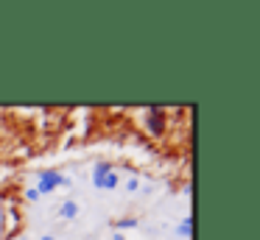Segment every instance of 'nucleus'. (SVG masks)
Listing matches in <instances>:
<instances>
[{"instance_id": "1", "label": "nucleus", "mask_w": 260, "mask_h": 240, "mask_svg": "<svg viewBox=\"0 0 260 240\" xmlns=\"http://www.w3.org/2000/svg\"><path fill=\"white\" fill-rule=\"evenodd\" d=\"M37 179H40V182H37V193L40 195H48L56 187H70V184H73L64 173H59V170H40Z\"/></svg>"}, {"instance_id": "2", "label": "nucleus", "mask_w": 260, "mask_h": 240, "mask_svg": "<svg viewBox=\"0 0 260 240\" xmlns=\"http://www.w3.org/2000/svg\"><path fill=\"white\" fill-rule=\"evenodd\" d=\"M165 128H168L165 109H162V106H148V109H146V131L151 134L154 140H162L165 137Z\"/></svg>"}, {"instance_id": "3", "label": "nucleus", "mask_w": 260, "mask_h": 240, "mask_svg": "<svg viewBox=\"0 0 260 240\" xmlns=\"http://www.w3.org/2000/svg\"><path fill=\"white\" fill-rule=\"evenodd\" d=\"M79 201H64L62 207H59V218H62V221H73L76 215H79Z\"/></svg>"}, {"instance_id": "4", "label": "nucleus", "mask_w": 260, "mask_h": 240, "mask_svg": "<svg viewBox=\"0 0 260 240\" xmlns=\"http://www.w3.org/2000/svg\"><path fill=\"white\" fill-rule=\"evenodd\" d=\"M92 184H95L98 190H115L118 187V173H107V176H101V179H92Z\"/></svg>"}, {"instance_id": "5", "label": "nucleus", "mask_w": 260, "mask_h": 240, "mask_svg": "<svg viewBox=\"0 0 260 240\" xmlns=\"http://www.w3.org/2000/svg\"><path fill=\"white\" fill-rule=\"evenodd\" d=\"M115 226V232H120L123 234L126 229H135V226H140V218H135V215H129V218H120V221H115L112 223Z\"/></svg>"}, {"instance_id": "6", "label": "nucleus", "mask_w": 260, "mask_h": 240, "mask_svg": "<svg viewBox=\"0 0 260 240\" xmlns=\"http://www.w3.org/2000/svg\"><path fill=\"white\" fill-rule=\"evenodd\" d=\"M115 167H112V162H95V170H92V179H101V176H107V173H112Z\"/></svg>"}, {"instance_id": "7", "label": "nucleus", "mask_w": 260, "mask_h": 240, "mask_svg": "<svg viewBox=\"0 0 260 240\" xmlns=\"http://www.w3.org/2000/svg\"><path fill=\"white\" fill-rule=\"evenodd\" d=\"M176 234H179V237H190L193 234V218H185V221L179 223V229H176Z\"/></svg>"}, {"instance_id": "8", "label": "nucleus", "mask_w": 260, "mask_h": 240, "mask_svg": "<svg viewBox=\"0 0 260 240\" xmlns=\"http://www.w3.org/2000/svg\"><path fill=\"white\" fill-rule=\"evenodd\" d=\"M25 201H40V193H37V187H28V190H25Z\"/></svg>"}, {"instance_id": "9", "label": "nucleus", "mask_w": 260, "mask_h": 240, "mask_svg": "<svg viewBox=\"0 0 260 240\" xmlns=\"http://www.w3.org/2000/svg\"><path fill=\"white\" fill-rule=\"evenodd\" d=\"M126 190H129V193L140 190V179H129V182H126Z\"/></svg>"}, {"instance_id": "10", "label": "nucleus", "mask_w": 260, "mask_h": 240, "mask_svg": "<svg viewBox=\"0 0 260 240\" xmlns=\"http://www.w3.org/2000/svg\"><path fill=\"white\" fill-rule=\"evenodd\" d=\"M112 240H123V234H120V232H115V234H112Z\"/></svg>"}, {"instance_id": "11", "label": "nucleus", "mask_w": 260, "mask_h": 240, "mask_svg": "<svg viewBox=\"0 0 260 240\" xmlns=\"http://www.w3.org/2000/svg\"><path fill=\"white\" fill-rule=\"evenodd\" d=\"M42 240H56V237H51V234H45V237H42Z\"/></svg>"}]
</instances>
